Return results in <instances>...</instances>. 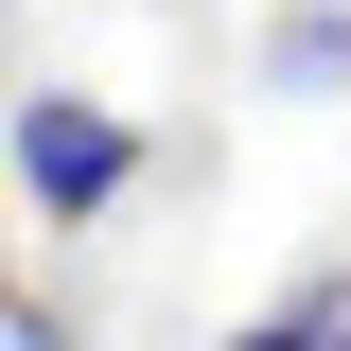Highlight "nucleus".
Segmentation results:
<instances>
[{"instance_id": "nucleus-2", "label": "nucleus", "mask_w": 351, "mask_h": 351, "mask_svg": "<svg viewBox=\"0 0 351 351\" xmlns=\"http://www.w3.org/2000/svg\"><path fill=\"white\" fill-rule=\"evenodd\" d=\"M246 351H351V263H316L299 299H263V316H246Z\"/></svg>"}, {"instance_id": "nucleus-1", "label": "nucleus", "mask_w": 351, "mask_h": 351, "mask_svg": "<svg viewBox=\"0 0 351 351\" xmlns=\"http://www.w3.org/2000/svg\"><path fill=\"white\" fill-rule=\"evenodd\" d=\"M0 158H18V193H36L53 228H88V211L141 176V123H123V106H88V88H36V106L0 123Z\"/></svg>"}]
</instances>
